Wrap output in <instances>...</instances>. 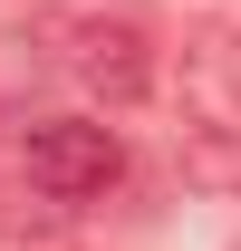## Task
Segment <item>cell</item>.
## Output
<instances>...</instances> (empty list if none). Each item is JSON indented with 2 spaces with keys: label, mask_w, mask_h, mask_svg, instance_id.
<instances>
[{
  "label": "cell",
  "mask_w": 241,
  "mask_h": 251,
  "mask_svg": "<svg viewBox=\"0 0 241 251\" xmlns=\"http://www.w3.org/2000/svg\"><path fill=\"white\" fill-rule=\"evenodd\" d=\"M20 174H29L39 203H96L125 174V145H116V126H96V116H39L20 135Z\"/></svg>",
  "instance_id": "6da1fadb"
},
{
  "label": "cell",
  "mask_w": 241,
  "mask_h": 251,
  "mask_svg": "<svg viewBox=\"0 0 241 251\" xmlns=\"http://www.w3.org/2000/svg\"><path fill=\"white\" fill-rule=\"evenodd\" d=\"M68 68H77L106 106H145L154 97V39L135 29V20H87L77 49H68Z\"/></svg>",
  "instance_id": "7a4b0ae2"
}]
</instances>
